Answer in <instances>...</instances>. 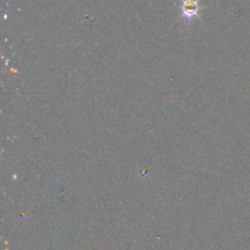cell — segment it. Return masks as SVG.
<instances>
[{
  "instance_id": "6da1fadb",
  "label": "cell",
  "mask_w": 250,
  "mask_h": 250,
  "mask_svg": "<svg viewBox=\"0 0 250 250\" xmlns=\"http://www.w3.org/2000/svg\"><path fill=\"white\" fill-rule=\"evenodd\" d=\"M199 0H182V18L186 23H188L193 17L198 16L200 9Z\"/></svg>"
}]
</instances>
